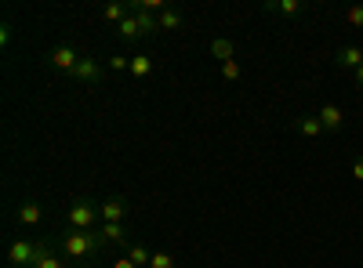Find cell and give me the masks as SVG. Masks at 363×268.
I'll return each mask as SVG.
<instances>
[{"label":"cell","mask_w":363,"mask_h":268,"mask_svg":"<svg viewBox=\"0 0 363 268\" xmlns=\"http://www.w3.org/2000/svg\"><path fill=\"white\" fill-rule=\"evenodd\" d=\"M66 221H69V228H77V232H99V228H102V225H99V221H102V214H99V199H87V196L73 199Z\"/></svg>","instance_id":"obj_2"},{"label":"cell","mask_w":363,"mask_h":268,"mask_svg":"<svg viewBox=\"0 0 363 268\" xmlns=\"http://www.w3.org/2000/svg\"><path fill=\"white\" fill-rule=\"evenodd\" d=\"M149 268H174V257H171L167 250H160V254H153V261H149Z\"/></svg>","instance_id":"obj_23"},{"label":"cell","mask_w":363,"mask_h":268,"mask_svg":"<svg viewBox=\"0 0 363 268\" xmlns=\"http://www.w3.org/2000/svg\"><path fill=\"white\" fill-rule=\"evenodd\" d=\"M294 131H298V134H306V138H320V134H327L316 112H309V116H298V120H294Z\"/></svg>","instance_id":"obj_13"},{"label":"cell","mask_w":363,"mask_h":268,"mask_svg":"<svg viewBox=\"0 0 363 268\" xmlns=\"http://www.w3.org/2000/svg\"><path fill=\"white\" fill-rule=\"evenodd\" d=\"M124 254H128L138 268H149V261H153V250L142 247V243H128V247H124Z\"/></svg>","instance_id":"obj_16"},{"label":"cell","mask_w":363,"mask_h":268,"mask_svg":"<svg viewBox=\"0 0 363 268\" xmlns=\"http://www.w3.org/2000/svg\"><path fill=\"white\" fill-rule=\"evenodd\" d=\"M102 76H106V69H102V62H99V58H80V62H77V69L69 73V80H77V83H87V87L102 83Z\"/></svg>","instance_id":"obj_6"},{"label":"cell","mask_w":363,"mask_h":268,"mask_svg":"<svg viewBox=\"0 0 363 268\" xmlns=\"http://www.w3.org/2000/svg\"><path fill=\"white\" fill-rule=\"evenodd\" d=\"M0 44H11V22H0Z\"/></svg>","instance_id":"obj_25"},{"label":"cell","mask_w":363,"mask_h":268,"mask_svg":"<svg viewBox=\"0 0 363 268\" xmlns=\"http://www.w3.org/2000/svg\"><path fill=\"white\" fill-rule=\"evenodd\" d=\"M109 268H138V264H135L128 254H120V257H113V261H109Z\"/></svg>","instance_id":"obj_24"},{"label":"cell","mask_w":363,"mask_h":268,"mask_svg":"<svg viewBox=\"0 0 363 268\" xmlns=\"http://www.w3.org/2000/svg\"><path fill=\"white\" fill-rule=\"evenodd\" d=\"M33 257H37V240H11L8 243V264L11 268H33Z\"/></svg>","instance_id":"obj_5"},{"label":"cell","mask_w":363,"mask_h":268,"mask_svg":"<svg viewBox=\"0 0 363 268\" xmlns=\"http://www.w3.org/2000/svg\"><path fill=\"white\" fill-rule=\"evenodd\" d=\"M80 58H84V54H80L73 44H58V47H51V54H48V66L69 76V73L77 69V62H80Z\"/></svg>","instance_id":"obj_4"},{"label":"cell","mask_w":363,"mask_h":268,"mask_svg":"<svg viewBox=\"0 0 363 268\" xmlns=\"http://www.w3.org/2000/svg\"><path fill=\"white\" fill-rule=\"evenodd\" d=\"M128 73L138 76V80H145L149 73H153V58H149V54H131V69Z\"/></svg>","instance_id":"obj_17"},{"label":"cell","mask_w":363,"mask_h":268,"mask_svg":"<svg viewBox=\"0 0 363 268\" xmlns=\"http://www.w3.org/2000/svg\"><path fill=\"white\" fill-rule=\"evenodd\" d=\"M128 15H131V4H106V8H102V18H106L109 25H120Z\"/></svg>","instance_id":"obj_18"},{"label":"cell","mask_w":363,"mask_h":268,"mask_svg":"<svg viewBox=\"0 0 363 268\" xmlns=\"http://www.w3.org/2000/svg\"><path fill=\"white\" fill-rule=\"evenodd\" d=\"M11 218H15V225H22V228H37V225L44 221V206H40L37 199H22L15 211H11Z\"/></svg>","instance_id":"obj_7"},{"label":"cell","mask_w":363,"mask_h":268,"mask_svg":"<svg viewBox=\"0 0 363 268\" xmlns=\"http://www.w3.org/2000/svg\"><path fill=\"white\" fill-rule=\"evenodd\" d=\"M109 69H113V73L131 69V54H109Z\"/></svg>","instance_id":"obj_22"},{"label":"cell","mask_w":363,"mask_h":268,"mask_svg":"<svg viewBox=\"0 0 363 268\" xmlns=\"http://www.w3.org/2000/svg\"><path fill=\"white\" fill-rule=\"evenodd\" d=\"M116 37H120V40H128V44L142 40V29H138V15H128L124 22H120V25H116Z\"/></svg>","instance_id":"obj_14"},{"label":"cell","mask_w":363,"mask_h":268,"mask_svg":"<svg viewBox=\"0 0 363 268\" xmlns=\"http://www.w3.org/2000/svg\"><path fill=\"white\" fill-rule=\"evenodd\" d=\"M316 116H320V124H323L327 134H338V131L345 127V112H342V105H335V102H323V105L316 109Z\"/></svg>","instance_id":"obj_10"},{"label":"cell","mask_w":363,"mask_h":268,"mask_svg":"<svg viewBox=\"0 0 363 268\" xmlns=\"http://www.w3.org/2000/svg\"><path fill=\"white\" fill-rule=\"evenodd\" d=\"M218 73H222V80H225V83H236L240 76H244V69H240L236 58H233V62H222V66H218Z\"/></svg>","instance_id":"obj_20"},{"label":"cell","mask_w":363,"mask_h":268,"mask_svg":"<svg viewBox=\"0 0 363 268\" xmlns=\"http://www.w3.org/2000/svg\"><path fill=\"white\" fill-rule=\"evenodd\" d=\"M33 268H73L69 257H62L51 240H37V257H33Z\"/></svg>","instance_id":"obj_3"},{"label":"cell","mask_w":363,"mask_h":268,"mask_svg":"<svg viewBox=\"0 0 363 268\" xmlns=\"http://www.w3.org/2000/svg\"><path fill=\"white\" fill-rule=\"evenodd\" d=\"M352 177H356V182H363V156L352 160Z\"/></svg>","instance_id":"obj_26"},{"label":"cell","mask_w":363,"mask_h":268,"mask_svg":"<svg viewBox=\"0 0 363 268\" xmlns=\"http://www.w3.org/2000/svg\"><path fill=\"white\" fill-rule=\"evenodd\" d=\"M335 66L356 73V69L363 66V47H359V44H345V47H338V51H335Z\"/></svg>","instance_id":"obj_11"},{"label":"cell","mask_w":363,"mask_h":268,"mask_svg":"<svg viewBox=\"0 0 363 268\" xmlns=\"http://www.w3.org/2000/svg\"><path fill=\"white\" fill-rule=\"evenodd\" d=\"M58 250H62V257H69L73 264H80V261L102 257L106 243H102L99 232H77V228H69V232H62V240H58Z\"/></svg>","instance_id":"obj_1"},{"label":"cell","mask_w":363,"mask_h":268,"mask_svg":"<svg viewBox=\"0 0 363 268\" xmlns=\"http://www.w3.org/2000/svg\"><path fill=\"white\" fill-rule=\"evenodd\" d=\"M99 235H102V243H106V247H128V243H131V240H128V225H116V221L102 225Z\"/></svg>","instance_id":"obj_12"},{"label":"cell","mask_w":363,"mask_h":268,"mask_svg":"<svg viewBox=\"0 0 363 268\" xmlns=\"http://www.w3.org/2000/svg\"><path fill=\"white\" fill-rule=\"evenodd\" d=\"M345 22H349L352 29H363V4H352V8H345Z\"/></svg>","instance_id":"obj_21"},{"label":"cell","mask_w":363,"mask_h":268,"mask_svg":"<svg viewBox=\"0 0 363 268\" xmlns=\"http://www.w3.org/2000/svg\"><path fill=\"white\" fill-rule=\"evenodd\" d=\"M262 11L277 18H301L306 15V0H265Z\"/></svg>","instance_id":"obj_9"},{"label":"cell","mask_w":363,"mask_h":268,"mask_svg":"<svg viewBox=\"0 0 363 268\" xmlns=\"http://www.w3.org/2000/svg\"><path fill=\"white\" fill-rule=\"evenodd\" d=\"M182 22H186V15H182L178 8H167V11H160V29H182Z\"/></svg>","instance_id":"obj_19"},{"label":"cell","mask_w":363,"mask_h":268,"mask_svg":"<svg viewBox=\"0 0 363 268\" xmlns=\"http://www.w3.org/2000/svg\"><path fill=\"white\" fill-rule=\"evenodd\" d=\"M211 54H215V58H218V66H222V62H233L236 47H233L229 37H215V40H211Z\"/></svg>","instance_id":"obj_15"},{"label":"cell","mask_w":363,"mask_h":268,"mask_svg":"<svg viewBox=\"0 0 363 268\" xmlns=\"http://www.w3.org/2000/svg\"><path fill=\"white\" fill-rule=\"evenodd\" d=\"M352 83H356V87H359V91H363V66H359V69L352 73Z\"/></svg>","instance_id":"obj_27"},{"label":"cell","mask_w":363,"mask_h":268,"mask_svg":"<svg viewBox=\"0 0 363 268\" xmlns=\"http://www.w3.org/2000/svg\"><path fill=\"white\" fill-rule=\"evenodd\" d=\"M128 196H109V199H102L99 203V214H102V225H109V221H116V225H124V218H128Z\"/></svg>","instance_id":"obj_8"}]
</instances>
